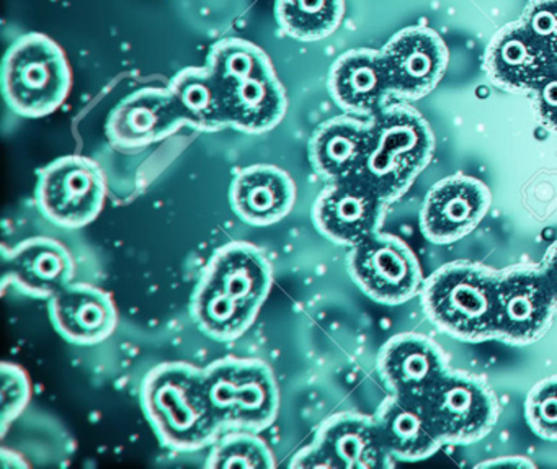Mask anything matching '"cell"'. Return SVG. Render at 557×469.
Returning <instances> with one entry per match:
<instances>
[{
	"instance_id": "cell-7",
	"label": "cell",
	"mask_w": 557,
	"mask_h": 469,
	"mask_svg": "<svg viewBox=\"0 0 557 469\" xmlns=\"http://www.w3.org/2000/svg\"><path fill=\"white\" fill-rule=\"evenodd\" d=\"M208 397L221 430L262 432L275 423L280 387L260 358L224 357L203 368Z\"/></svg>"
},
{
	"instance_id": "cell-3",
	"label": "cell",
	"mask_w": 557,
	"mask_h": 469,
	"mask_svg": "<svg viewBox=\"0 0 557 469\" xmlns=\"http://www.w3.org/2000/svg\"><path fill=\"white\" fill-rule=\"evenodd\" d=\"M141 407L162 445L174 452L207 448L223 432L208 397L203 368L187 361L152 368L143 380Z\"/></svg>"
},
{
	"instance_id": "cell-16",
	"label": "cell",
	"mask_w": 557,
	"mask_h": 469,
	"mask_svg": "<svg viewBox=\"0 0 557 469\" xmlns=\"http://www.w3.org/2000/svg\"><path fill=\"white\" fill-rule=\"evenodd\" d=\"M445 350L417 332L393 335L377 354V373L391 393L420 399L449 370Z\"/></svg>"
},
{
	"instance_id": "cell-13",
	"label": "cell",
	"mask_w": 557,
	"mask_h": 469,
	"mask_svg": "<svg viewBox=\"0 0 557 469\" xmlns=\"http://www.w3.org/2000/svg\"><path fill=\"white\" fill-rule=\"evenodd\" d=\"M387 201L355 174L329 182L312 205V224L321 236L338 246L354 247L380 233Z\"/></svg>"
},
{
	"instance_id": "cell-18",
	"label": "cell",
	"mask_w": 557,
	"mask_h": 469,
	"mask_svg": "<svg viewBox=\"0 0 557 469\" xmlns=\"http://www.w3.org/2000/svg\"><path fill=\"white\" fill-rule=\"evenodd\" d=\"M327 89L347 115L361 119L376 115L393 97L381 50L357 48L338 57L329 71Z\"/></svg>"
},
{
	"instance_id": "cell-32",
	"label": "cell",
	"mask_w": 557,
	"mask_h": 469,
	"mask_svg": "<svg viewBox=\"0 0 557 469\" xmlns=\"http://www.w3.org/2000/svg\"><path fill=\"white\" fill-rule=\"evenodd\" d=\"M540 270L546 279L547 285L553 289L554 296L557 299V240L547 247L543 260L540 262Z\"/></svg>"
},
{
	"instance_id": "cell-30",
	"label": "cell",
	"mask_w": 557,
	"mask_h": 469,
	"mask_svg": "<svg viewBox=\"0 0 557 469\" xmlns=\"http://www.w3.org/2000/svg\"><path fill=\"white\" fill-rule=\"evenodd\" d=\"M518 22L557 63V0H528Z\"/></svg>"
},
{
	"instance_id": "cell-31",
	"label": "cell",
	"mask_w": 557,
	"mask_h": 469,
	"mask_svg": "<svg viewBox=\"0 0 557 469\" xmlns=\"http://www.w3.org/2000/svg\"><path fill=\"white\" fill-rule=\"evenodd\" d=\"M533 99L540 122L557 135V66L533 90Z\"/></svg>"
},
{
	"instance_id": "cell-12",
	"label": "cell",
	"mask_w": 557,
	"mask_h": 469,
	"mask_svg": "<svg viewBox=\"0 0 557 469\" xmlns=\"http://www.w3.org/2000/svg\"><path fill=\"white\" fill-rule=\"evenodd\" d=\"M557 299L537 266L500 270L495 305V341L530 345L553 324Z\"/></svg>"
},
{
	"instance_id": "cell-19",
	"label": "cell",
	"mask_w": 557,
	"mask_h": 469,
	"mask_svg": "<svg viewBox=\"0 0 557 469\" xmlns=\"http://www.w3.org/2000/svg\"><path fill=\"white\" fill-rule=\"evenodd\" d=\"M51 324L74 345L102 344L119 325V308L112 295L89 283H70L48 299Z\"/></svg>"
},
{
	"instance_id": "cell-33",
	"label": "cell",
	"mask_w": 557,
	"mask_h": 469,
	"mask_svg": "<svg viewBox=\"0 0 557 469\" xmlns=\"http://www.w3.org/2000/svg\"><path fill=\"white\" fill-rule=\"evenodd\" d=\"M498 466H511V468H534L533 462L521 456H502L494 461L481 462L478 468H498Z\"/></svg>"
},
{
	"instance_id": "cell-14",
	"label": "cell",
	"mask_w": 557,
	"mask_h": 469,
	"mask_svg": "<svg viewBox=\"0 0 557 469\" xmlns=\"http://www.w3.org/2000/svg\"><path fill=\"white\" fill-rule=\"evenodd\" d=\"M393 97L419 100L442 83L449 63L448 47L438 32L413 25L397 32L381 50Z\"/></svg>"
},
{
	"instance_id": "cell-2",
	"label": "cell",
	"mask_w": 557,
	"mask_h": 469,
	"mask_svg": "<svg viewBox=\"0 0 557 469\" xmlns=\"http://www.w3.org/2000/svg\"><path fill=\"white\" fill-rule=\"evenodd\" d=\"M207 67L220 86L227 128L262 135L283 122L288 96L262 48L243 38L220 40L208 53Z\"/></svg>"
},
{
	"instance_id": "cell-1",
	"label": "cell",
	"mask_w": 557,
	"mask_h": 469,
	"mask_svg": "<svg viewBox=\"0 0 557 469\" xmlns=\"http://www.w3.org/2000/svg\"><path fill=\"white\" fill-rule=\"evenodd\" d=\"M273 266L259 246L233 240L214 250L190 301L198 331L216 342L243 337L272 292Z\"/></svg>"
},
{
	"instance_id": "cell-28",
	"label": "cell",
	"mask_w": 557,
	"mask_h": 469,
	"mask_svg": "<svg viewBox=\"0 0 557 469\" xmlns=\"http://www.w3.org/2000/svg\"><path fill=\"white\" fill-rule=\"evenodd\" d=\"M524 417L534 435L557 442V374L531 387L524 400Z\"/></svg>"
},
{
	"instance_id": "cell-8",
	"label": "cell",
	"mask_w": 557,
	"mask_h": 469,
	"mask_svg": "<svg viewBox=\"0 0 557 469\" xmlns=\"http://www.w3.org/2000/svg\"><path fill=\"white\" fill-rule=\"evenodd\" d=\"M420 403L443 445L479 442L494 430L500 416V404L484 378L451 368Z\"/></svg>"
},
{
	"instance_id": "cell-17",
	"label": "cell",
	"mask_w": 557,
	"mask_h": 469,
	"mask_svg": "<svg viewBox=\"0 0 557 469\" xmlns=\"http://www.w3.org/2000/svg\"><path fill=\"white\" fill-rule=\"evenodd\" d=\"M185 125L165 87H145L122 100L107 122V138L115 148L141 149L164 141Z\"/></svg>"
},
{
	"instance_id": "cell-27",
	"label": "cell",
	"mask_w": 557,
	"mask_h": 469,
	"mask_svg": "<svg viewBox=\"0 0 557 469\" xmlns=\"http://www.w3.org/2000/svg\"><path fill=\"white\" fill-rule=\"evenodd\" d=\"M205 468L273 469L276 468V459L259 432L227 430L213 443Z\"/></svg>"
},
{
	"instance_id": "cell-21",
	"label": "cell",
	"mask_w": 557,
	"mask_h": 469,
	"mask_svg": "<svg viewBox=\"0 0 557 469\" xmlns=\"http://www.w3.org/2000/svg\"><path fill=\"white\" fill-rule=\"evenodd\" d=\"M74 275L76 263L70 249L53 237H30L4 252V286L14 283L32 298H53L73 283Z\"/></svg>"
},
{
	"instance_id": "cell-23",
	"label": "cell",
	"mask_w": 557,
	"mask_h": 469,
	"mask_svg": "<svg viewBox=\"0 0 557 469\" xmlns=\"http://www.w3.org/2000/svg\"><path fill=\"white\" fill-rule=\"evenodd\" d=\"M370 119L344 115L322 123L309 139V162L327 182L358 174L370 148Z\"/></svg>"
},
{
	"instance_id": "cell-4",
	"label": "cell",
	"mask_w": 557,
	"mask_h": 469,
	"mask_svg": "<svg viewBox=\"0 0 557 469\" xmlns=\"http://www.w3.org/2000/svg\"><path fill=\"white\" fill-rule=\"evenodd\" d=\"M498 272L469 260L440 267L420 292L423 312L443 334L456 341H495Z\"/></svg>"
},
{
	"instance_id": "cell-29",
	"label": "cell",
	"mask_w": 557,
	"mask_h": 469,
	"mask_svg": "<svg viewBox=\"0 0 557 469\" xmlns=\"http://www.w3.org/2000/svg\"><path fill=\"white\" fill-rule=\"evenodd\" d=\"M0 377H2L0 423H2V436H5L9 427L27 409L34 390H32L30 377L21 365L4 361L2 368H0Z\"/></svg>"
},
{
	"instance_id": "cell-9",
	"label": "cell",
	"mask_w": 557,
	"mask_h": 469,
	"mask_svg": "<svg viewBox=\"0 0 557 469\" xmlns=\"http://www.w3.org/2000/svg\"><path fill=\"white\" fill-rule=\"evenodd\" d=\"M109 195L103 169L86 156H64L38 171L37 205L60 227L79 230L97 220Z\"/></svg>"
},
{
	"instance_id": "cell-11",
	"label": "cell",
	"mask_w": 557,
	"mask_h": 469,
	"mask_svg": "<svg viewBox=\"0 0 557 469\" xmlns=\"http://www.w3.org/2000/svg\"><path fill=\"white\" fill-rule=\"evenodd\" d=\"M347 269L355 285L380 305H404L419 296L425 283L413 250L400 237L381 231L350 247Z\"/></svg>"
},
{
	"instance_id": "cell-25",
	"label": "cell",
	"mask_w": 557,
	"mask_h": 469,
	"mask_svg": "<svg viewBox=\"0 0 557 469\" xmlns=\"http://www.w3.org/2000/svg\"><path fill=\"white\" fill-rule=\"evenodd\" d=\"M168 89L185 125L203 133L227 128L220 86L207 66L181 71Z\"/></svg>"
},
{
	"instance_id": "cell-6",
	"label": "cell",
	"mask_w": 557,
	"mask_h": 469,
	"mask_svg": "<svg viewBox=\"0 0 557 469\" xmlns=\"http://www.w3.org/2000/svg\"><path fill=\"white\" fill-rule=\"evenodd\" d=\"M73 73L63 48L44 34L18 38L2 63V92L12 112L44 119L64 106Z\"/></svg>"
},
{
	"instance_id": "cell-26",
	"label": "cell",
	"mask_w": 557,
	"mask_h": 469,
	"mask_svg": "<svg viewBox=\"0 0 557 469\" xmlns=\"http://www.w3.org/2000/svg\"><path fill=\"white\" fill-rule=\"evenodd\" d=\"M345 0H275L280 30L302 44L325 40L341 27Z\"/></svg>"
},
{
	"instance_id": "cell-10",
	"label": "cell",
	"mask_w": 557,
	"mask_h": 469,
	"mask_svg": "<svg viewBox=\"0 0 557 469\" xmlns=\"http://www.w3.org/2000/svg\"><path fill=\"white\" fill-rule=\"evenodd\" d=\"M374 417L337 412L322 420L314 440L293 456L298 469H386L396 466Z\"/></svg>"
},
{
	"instance_id": "cell-5",
	"label": "cell",
	"mask_w": 557,
	"mask_h": 469,
	"mask_svg": "<svg viewBox=\"0 0 557 469\" xmlns=\"http://www.w3.org/2000/svg\"><path fill=\"white\" fill-rule=\"evenodd\" d=\"M370 123V148L358 175L393 203L429 168L435 136L425 116L409 106H386Z\"/></svg>"
},
{
	"instance_id": "cell-22",
	"label": "cell",
	"mask_w": 557,
	"mask_h": 469,
	"mask_svg": "<svg viewBox=\"0 0 557 469\" xmlns=\"http://www.w3.org/2000/svg\"><path fill=\"white\" fill-rule=\"evenodd\" d=\"M292 175L276 165L240 169L230 188V203L239 220L250 226H272L285 220L296 203Z\"/></svg>"
},
{
	"instance_id": "cell-15",
	"label": "cell",
	"mask_w": 557,
	"mask_h": 469,
	"mask_svg": "<svg viewBox=\"0 0 557 469\" xmlns=\"http://www.w3.org/2000/svg\"><path fill=\"white\" fill-rule=\"evenodd\" d=\"M491 207L492 192L484 182L471 175H449L426 194L420 231L430 243H456L482 223Z\"/></svg>"
},
{
	"instance_id": "cell-24",
	"label": "cell",
	"mask_w": 557,
	"mask_h": 469,
	"mask_svg": "<svg viewBox=\"0 0 557 469\" xmlns=\"http://www.w3.org/2000/svg\"><path fill=\"white\" fill-rule=\"evenodd\" d=\"M381 440L399 461H422L443 446L420 399L391 393L374 414Z\"/></svg>"
},
{
	"instance_id": "cell-20",
	"label": "cell",
	"mask_w": 557,
	"mask_h": 469,
	"mask_svg": "<svg viewBox=\"0 0 557 469\" xmlns=\"http://www.w3.org/2000/svg\"><path fill=\"white\" fill-rule=\"evenodd\" d=\"M556 66V61L518 21L500 28L485 48L484 70L488 79L508 92L533 94Z\"/></svg>"
}]
</instances>
